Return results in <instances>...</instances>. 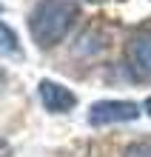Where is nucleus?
Instances as JSON below:
<instances>
[{
  "label": "nucleus",
  "instance_id": "1",
  "mask_svg": "<svg viewBox=\"0 0 151 157\" xmlns=\"http://www.w3.org/2000/svg\"><path fill=\"white\" fill-rule=\"evenodd\" d=\"M74 20H77L74 0H40L29 14V34L40 49H51L71 32Z\"/></svg>",
  "mask_w": 151,
  "mask_h": 157
},
{
  "label": "nucleus",
  "instance_id": "2",
  "mask_svg": "<svg viewBox=\"0 0 151 157\" xmlns=\"http://www.w3.org/2000/svg\"><path fill=\"white\" fill-rule=\"evenodd\" d=\"M126 69L131 80L151 83V29L131 34L126 43Z\"/></svg>",
  "mask_w": 151,
  "mask_h": 157
},
{
  "label": "nucleus",
  "instance_id": "3",
  "mask_svg": "<svg viewBox=\"0 0 151 157\" xmlns=\"http://www.w3.org/2000/svg\"><path fill=\"white\" fill-rule=\"evenodd\" d=\"M140 117V106L134 100H97L89 109V123L94 128L114 126V123H131Z\"/></svg>",
  "mask_w": 151,
  "mask_h": 157
},
{
  "label": "nucleus",
  "instance_id": "4",
  "mask_svg": "<svg viewBox=\"0 0 151 157\" xmlns=\"http://www.w3.org/2000/svg\"><path fill=\"white\" fill-rule=\"evenodd\" d=\"M40 100L51 114H66L77 106V94L57 80H40Z\"/></svg>",
  "mask_w": 151,
  "mask_h": 157
},
{
  "label": "nucleus",
  "instance_id": "5",
  "mask_svg": "<svg viewBox=\"0 0 151 157\" xmlns=\"http://www.w3.org/2000/svg\"><path fill=\"white\" fill-rule=\"evenodd\" d=\"M0 54H6V57H20V43H17V34L9 29L6 23H0Z\"/></svg>",
  "mask_w": 151,
  "mask_h": 157
},
{
  "label": "nucleus",
  "instance_id": "6",
  "mask_svg": "<svg viewBox=\"0 0 151 157\" xmlns=\"http://www.w3.org/2000/svg\"><path fill=\"white\" fill-rule=\"evenodd\" d=\"M123 157H151V140H137V143L126 146Z\"/></svg>",
  "mask_w": 151,
  "mask_h": 157
},
{
  "label": "nucleus",
  "instance_id": "7",
  "mask_svg": "<svg viewBox=\"0 0 151 157\" xmlns=\"http://www.w3.org/2000/svg\"><path fill=\"white\" fill-rule=\"evenodd\" d=\"M0 157H14V151H12V146H9L6 140H0Z\"/></svg>",
  "mask_w": 151,
  "mask_h": 157
},
{
  "label": "nucleus",
  "instance_id": "8",
  "mask_svg": "<svg viewBox=\"0 0 151 157\" xmlns=\"http://www.w3.org/2000/svg\"><path fill=\"white\" fill-rule=\"evenodd\" d=\"M3 86H6V75H3V69H0V91H3Z\"/></svg>",
  "mask_w": 151,
  "mask_h": 157
},
{
  "label": "nucleus",
  "instance_id": "9",
  "mask_svg": "<svg viewBox=\"0 0 151 157\" xmlns=\"http://www.w3.org/2000/svg\"><path fill=\"white\" fill-rule=\"evenodd\" d=\"M143 109H145V114H151V97L145 100V106H143Z\"/></svg>",
  "mask_w": 151,
  "mask_h": 157
}]
</instances>
